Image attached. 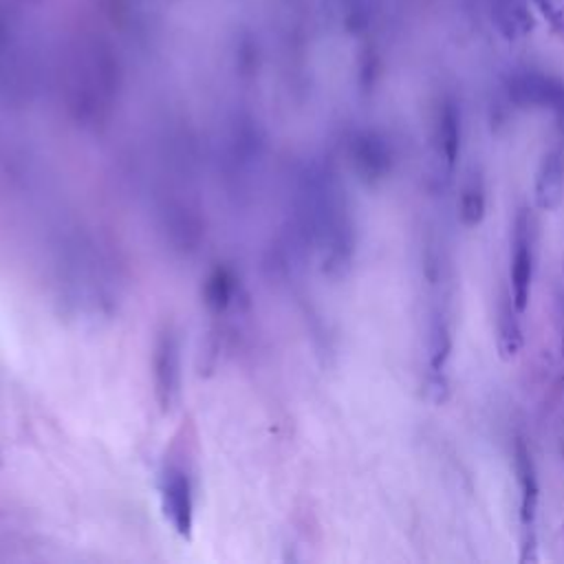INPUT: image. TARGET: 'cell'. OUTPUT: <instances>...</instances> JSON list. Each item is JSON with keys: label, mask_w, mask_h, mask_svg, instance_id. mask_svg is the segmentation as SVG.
I'll return each mask as SVG.
<instances>
[{"label": "cell", "mask_w": 564, "mask_h": 564, "mask_svg": "<svg viewBox=\"0 0 564 564\" xmlns=\"http://www.w3.org/2000/svg\"><path fill=\"white\" fill-rule=\"evenodd\" d=\"M436 152L447 165V170L454 167L460 150V126H458V115L452 104H445L438 115L436 123Z\"/></svg>", "instance_id": "8992f818"}, {"label": "cell", "mask_w": 564, "mask_h": 564, "mask_svg": "<svg viewBox=\"0 0 564 564\" xmlns=\"http://www.w3.org/2000/svg\"><path fill=\"white\" fill-rule=\"evenodd\" d=\"M562 198H564V152L560 148H553L542 156L535 170L533 200L538 209L553 212L560 207Z\"/></svg>", "instance_id": "3957f363"}, {"label": "cell", "mask_w": 564, "mask_h": 564, "mask_svg": "<svg viewBox=\"0 0 564 564\" xmlns=\"http://www.w3.org/2000/svg\"><path fill=\"white\" fill-rule=\"evenodd\" d=\"M187 474L178 467H167L163 474V507L176 531H187L192 522V489Z\"/></svg>", "instance_id": "277c9868"}, {"label": "cell", "mask_w": 564, "mask_h": 564, "mask_svg": "<svg viewBox=\"0 0 564 564\" xmlns=\"http://www.w3.org/2000/svg\"><path fill=\"white\" fill-rule=\"evenodd\" d=\"M516 474H518V487H520V524H522V540H520V562H535V533L533 522L538 513V478H535V465L531 460V452L524 445L522 438L516 441Z\"/></svg>", "instance_id": "6da1fadb"}, {"label": "cell", "mask_w": 564, "mask_h": 564, "mask_svg": "<svg viewBox=\"0 0 564 564\" xmlns=\"http://www.w3.org/2000/svg\"><path fill=\"white\" fill-rule=\"evenodd\" d=\"M511 300L513 306L524 313L531 295V280H533V253L529 240V220L524 214H518L516 234H513V256H511Z\"/></svg>", "instance_id": "7a4b0ae2"}, {"label": "cell", "mask_w": 564, "mask_h": 564, "mask_svg": "<svg viewBox=\"0 0 564 564\" xmlns=\"http://www.w3.org/2000/svg\"><path fill=\"white\" fill-rule=\"evenodd\" d=\"M355 163L366 178H381L390 167V150L381 139L364 137L355 150Z\"/></svg>", "instance_id": "52a82bcc"}, {"label": "cell", "mask_w": 564, "mask_h": 564, "mask_svg": "<svg viewBox=\"0 0 564 564\" xmlns=\"http://www.w3.org/2000/svg\"><path fill=\"white\" fill-rule=\"evenodd\" d=\"M452 352V335L449 328L443 319H434L430 328V339H427V364L430 370H445V364Z\"/></svg>", "instance_id": "30bf717a"}, {"label": "cell", "mask_w": 564, "mask_h": 564, "mask_svg": "<svg viewBox=\"0 0 564 564\" xmlns=\"http://www.w3.org/2000/svg\"><path fill=\"white\" fill-rule=\"evenodd\" d=\"M458 218L465 227H476L485 218V189L476 176H471L460 189Z\"/></svg>", "instance_id": "9c48e42d"}, {"label": "cell", "mask_w": 564, "mask_h": 564, "mask_svg": "<svg viewBox=\"0 0 564 564\" xmlns=\"http://www.w3.org/2000/svg\"><path fill=\"white\" fill-rule=\"evenodd\" d=\"M562 348H564V341H562Z\"/></svg>", "instance_id": "4fadbf2b"}, {"label": "cell", "mask_w": 564, "mask_h": 564, "mask_svg": "<svg viewBox=\"0 0 564 564\" xmlns=\"http://www.w3.org/2000/svg\"><path fill=\"white\" fill-rule=\"evenodd\" d=\"M535 2L544 13L553 15V20L557 18L564 20V0H535Z\"/></svg>", "instance_id": "7c38bea8"}, {"label": "cell", "mask_w": 564, "mask_h": 564, "mask_svg": "<svg viewBox=\"0 0 564 564\" xmlns=\"http://www.w3.org/2000/svg\"><path fill=\"white\" fill-rule=\"evenodd\" d=\"M423 394L432 405H443L449 399V383L443 370H430L423 381Z\"/></svg>", "instance_id": "8fae6325"}, {"label": "cell", "mask_w": 564, "mask_h": 564, "mask_svg": "<svg viewBox=\"0 0 564 564\" xmlns=\"http://www.w3.org/2000/svg\"><path fill=\"white\" fill-rule=\"evenodd\" d=\"M159 357L163 359V370H159V377L163 375V381H159V392H163V401H161V408H170L176 390H178V344H176V337L174 335H165L163 337V346L159 350Z\"/></svg>", "instance_id": "ba28073f"}, {"label": "cell", "mask_w": 564, "mask_h": 564, "mask_svg": "<svg viewBox=\"0 0 564 564\" xmlns=\"http://www.w3.org/2000/svg\"><path fill=\"white\" fill-rule=\"evenodd\" d=\"M520 311L513 306L511 293H505L498 304V355L502 361H511L522 352L524 337L518 319Z\"/></svg>", "instance_id": "5b68a950"}]
</instances>
